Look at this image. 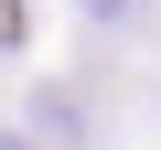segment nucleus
<instances>
[{"label": "nucleus", "instance_id": "f257e3e1", "mask_svg": "<svg viewBox=\"0 0 161 150\" xmlns=\"http://www.w3.org/2000/svg\"><path fill=\"white\" fill-rule=\"evenodd\" d=\"M0 43H22V0H0Z\"/></svg>", "mask_w": 161, "mask_h": 150}, {"label": "nucleus", "instance_id": "f03ea898", "mask_svg": "<svg viewBox=\"0 0 161 150\" xmlns=\"http://www.w3.org/2000/svg\"><path fill=\"white\" fill-rule=\"evenodd\" d=\"M75 11H86V22H118V11H129V0H75Z\"/></svg>", "mask_w": 161, "mask_h": 150}]
</instances>
